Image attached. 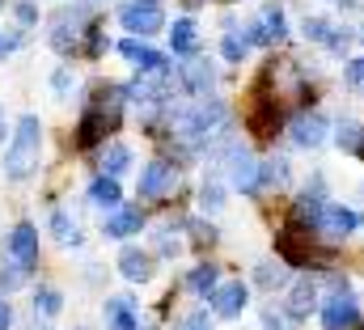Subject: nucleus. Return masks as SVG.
I'll list each match as a JSON object with an SVG mask.
<instances>
[{
  "label": "nucleus",
  "mask_w": 364,
  "mask_h": 330,
  "mask_svg": "<svg viewBox=\"0 0 364 330\" xmlns=\"http://www.w3.org/2000/svg\"><path fill=\"white\" fill-rule=\"evenodd\" d=\"M263 330H292V322L284 318V309L267 305V309H263Z\"/></svg>",
  "instance_id": "f704fd0d"
},
{
  "label": "nucleus",
  "mask_w": 364,
  "mask_h": 330,
  "mask_svg": "<svg viewBox=\"0 0 364 330\" xmlns=\"http://www.w3.org/2000/svg\"><path fill=\"white\" fill-rule=\"evenodd\" d=\"M140 225H144V212L140 208H110V216L102 220V233L114 238V242H123V238H136Z\"/></svg>",
  "instance_id": "f8f14e48"
},
{
  "label": "nucleus",
  "mask_w": 364,
  "mask_h": 330,
  "mask_svg": "<svg viewBox=\"0 0 364 330\" xmlns=\"http://www.w3.org/2000/svg\"><path fill=\"white\" fill-rule=\"evenodd\" d=\"M81 9H85V4H81ZM81 9H77V13L68 9V13L55 17V26H51V47H55V51H73V47H77V34H81Z\"/></svg>",
  "instance_id": "6ab92c4d"
},
{
  "label": "nucleus",
  "mask_w": 364,
  "mask_h": 330,
  "mask_svg": "<svg viewBox=\"0 0 364 330\" xmlns=\"http://www.w3.org/2000/svg\"><path fill=\"white\" fill-rule=\"evenodd\" d=\"M318 309V284L314 280H296L288 288V301H284V318L296 326V322H309V314Z\"/></svg>",
  "instance_id": "1a4fd4ad"
},
{
  "label": "nucleus",
  "mask_w": 364,
  "mask_h": 330,
  "mask_svg": "<svg viewBox=\"0 0 364 330\" xmlns=\"http://www.w3.org/2000/svg\"><path fill=\"white\" fill-rule=\"evenodd\" d=\"M106 43H110V38H106L97 26H90V55H102V51H106Z\"/></svg>",
  "instance_id": "4c0bfd02"
},
{
  "label": "nucleus",
  "mask_w": 364,
  "mask_h": 330,
  "mask_svg": "<svg viewBox=\"0 0 364 330\" xmlns=\"http://www.w3.org/2000/svg\"><path fill=\"white\" fill-rule=\"evenodd\" d=\"M81 4H85V9H93V4H102V0H81Z\"/></svg>",
  "instance_id": "a19ab883"
},
{
  "label": "nucleus",
  "mask_w": 364,
  "mask_h": 330,
  "mask_svg": "<svg viewBox=\"0 0 364 330\" xmlns=\"http://www.w3.org/2000/svg\"><path fill=\"white\" fill-rule=\"evenodd\" d=\"M119 55H123L127 64L144 68V73H170L166 55H157V51H153L149 43H140V38H123V43H119Z\"/></svg>",
  "instance_id": "9b49d317"
},
{
  "label": "nucleus",
  "mask_w": 364,
  "mask_h": 330,
  "mask_svg": "<svg viewBox=\"0 0 364 330\" xmlns=\"http://www.w3.org/2000/svg\"><path fill=\"white\" fill-rule=\"evenodd\" d=\"M106 318H110V326L114 330H140L132 297H110V301H106Z\"/></svg>",
  "instance_id": "aec40b11"
},
{
  "label": "nucleus",
  "mask_w": 364,
  "mask_h": 330,
  "mask_svg": "<svg viewBox=\"0 0 364 330\" xmlns=\"http://www.w3.org/2000/svg\"><path fill=\"white\" fill-rule=\"evenodd\" d=\"M119 271H123L127 284H149V280H153V254L127 246L123 254H119Z\"/></svg>",
  "instance_id": "f3484780"
},
{
  "label": "nucleus",
  "mask_w": 364,
  "mask_h": 330,
  "mask_svg": "<svg viewBox=\"0 0 364 330\" xmlns=\"http://www.w3.org/2000/svg\"><path fill=\"white\" fill-rule=\"evenodd\" d=\"M38 144H43V123L34 115H21L17 119V132H13V144L4 149V178L21 182L38 169Z\"/></svg>",
  "instance_id": "f257e3e1"
},
{
  "label": "nucleus",
  "mask_w": 364,
  "mask_h": 330,
  "mask_svg": "<svg viewBox=\"0 0 364 330\" xmlns=\"http://www.w3.org/2000/svg\"><path fill=\"white\" fill-rule=\"evenodd\" d=\"M225 169H229L233 191H242V195H255V191H259V161H255L250 149L233 144V149L225 153Z\"/></svg>",
  "instance_id": "39448f33"
},
{
  "label": "nucleus",
  "mask_w": 364,
  "mask_h": 330,
  "mask_svg": "<svg viewBox=\"0 0 364 330\" xmlns=\"http://www.w3.org/2000/svg\"><path fill=\"white\" fill-rule=\"evenodd\" d=\"M9 51H17V34H0V55H9Z\"/></svg>",
  "instance_id": "58836bf2"
},
{
  "label": "nucleus",
  "mask_w": 364,
  "mask_h": 330,
  "mask_svg": "<svg viewBox=\"0 0 364 330\" xmlns=\"http://www.w3.org/2000/svg\"><path fill=\"white\" fill-rule=\"evenodd\" d=\"M60 309H64V297H60L55 288H38V292H34V314H38V318H55Z\"/></svg>",
  "instance_id": "7c9ffc66"
},
{
  "label": "nucleus",
  "mask_w": 364,
  "mask_h": 330,
  "mask_svg": "<svg viewBox=\"0 0 364 330\" xmlns=\"http://www.w3.org/2000/svg\"><path fill=\"white\" fill-rule=\"evenodd\" d=\"M9 326H13V314H9V305L0 301V330H9Z\"/></svg>",
  "instance_id": "ea45409f"
},
{
  "label": "nucleus",
  "mask_w": 364,
  "mask_h": 330,
  "mask_svg": "<svg viewBox=\"0 0 364 330\" xmlns=\"http://www.w3.org/2000/svg\"><path fill=\"white\" fill-rule=\"evenodd\" d=\"M360 326V305L352 297V284L348 280H335L331 284V297L322 305V330H356Z\"/></svg>",
  "instance_id": "f03ea898"
},
{
  "label": "nucleus",
  "mask_w": 364,
  "mask_h": 330,
  "mask_svg": "<svg viewBox=\"0 0 364 330\" xmlns=\"http://www.w3.org/2000/svg\"><path fill=\"white\" fill-rule=\"evenodd\" d=\"M26 275H30V267H21V262H4V267H0V288H4V292H17V288L26 284Z\"/></svg>",
  "instance_id": "2f4dec72"
},
{
  "label": "nucleus",
  "mask_w": 364,
  "mask_h": 330,
  "mask_svg": "<svg viewBox=\"0 0 364 330\" xmlns=\"http://www.w3.org/2000/svg\"><path fill=\"white\" fill-rule=\"evenodd\" d=\"M178 81L186 93H195V97H203L212 85H216V68H212V60L208 55H186L178 68Z\"/></svg>",
  "instance_id": "6e6552de"
},
{
  "label": "nucleus",
  "mask_w": 364,
  "mask_h": 330,
  "mask_svg": "<svg viewBox=\"0 0 364 330\" xmlns=\"http://www.w3.org/2000/svg\"><path fill=\"white\" fill-rule=\"evenodd\" d=\"M246 123H250V132H255V136L272 140L275 132H279V102H275V97H255V106H250Z\"/></svg>",
  "instance_id": "4468645a"
},
{
  "label": "nucleus",
  "mask_w": 364,
  "mask_h": 330,
  "mask_svg": "<svg viewBox=\"0 0 364 330\" xmlns=\"http://www.w3.org/2000/svg\"><path fill=\"white\" fill-rule=\"evenodd\" d=\"M51 85H55V93H60V97H68V93L77 89V77H73L68 68H55V77H51Z\"/></svg>",
  "instance_id": "c9c22d12"
},
{
  "label": "nucleus",
  "mask_w": 364,
  "mask_h": 330,
  "mask_svg": "<svg viewBox=\"0 0 364 330\" xmlns=\"http://www.w3.org/2000/svg\"><path fill=\"white\" fill-rule=\"evenodd\" d=\"M90 199H93V203H102V208H119V178H110V174L93 178Z\"/></svg>",
  "instance_id": "cd10ccee"
},
{
  "label": "nucleus",
  "mask_w": 364,
  "mask_h": 330,
  "mask_svg": "<svg viewBox=\"0 0 364 330\" xmlns=\"http://www.w3.org/2000/svg\"><path fill=\"white\" fill-rule=\"evenodd\" d=\"M119 21H123V30L136 38H149V34H157L161 26H166V9H161V0H123L119 4Z\"/></svg>",
  "instance_id": "7ed1b4c3"
},
{
  "label": "nucleus",
  "mask_w": 364,
  "mask_h": 330,
  "mask_svg": "<svg viewBox=\"0 0 364 330\" xmlns=\"http://www.w3.org/2000/svg\"><path fill=\"white\" fill-rule=\"evenodd\" d=\"M9 254H13V262H21V267H34V262H38V229H34L30 220H21V225L9 233Z\"/></svg>",
  "instance_id": "ddd939ff"
},
{
  "label": "nucleus",
  "mask_w": 364,
  "mask_h": 330,
  "mask_svg": "<svg viewBox=\"0 0 364 330\" xmlns=\"http://www.w3.org/2000/svg\"><path fill=\"white\" fill-rule=\"evenodd\" d=\"M255 284H259L263 292H275V288H284V284H288V271H284V262H275V258H263V262L255 267Z\"/></svg>",
  "instance_id": "412c9836"
},
{
  "label": "nucleus",
  "mask_w": 364,
  "mask_h": 330,
  "mask_svg": "<svg viewBox=\"0 0 364 330\" xmlns=\"http://www.w3.org/2000/svg\"><path fill=\"white\" fill-rule=\"evenodd\" d=\"M335 144H339L343 153H360L364 149V127L356 119H339V123H335Z\"/></svg>",
  "instance_id": "4be33fe9"
},
{
  "label": "nucleus",
  "mask_w": 364,
  "mask_h": 330,
  "mask_svg": "<svg viewBox=\"0 0 364 330\" xmlns=\"http://www.w3.org/2000/svg\"><path fill=\"white\" fill-rule=\"evenodd\" d=\"M178 186V169L170 161H149L140 174V199H161Z\"/></svg>",
  "instance_id": "0eeeda50"
},
{
  "label": "nucleus",
  "mask_w": 364,
  "mask_h": 330,
  "mask_svg": "<svg viewBox=\"0 0 364 330\" xmlns=\"http://www.w3.org/2000/svg\"><path fill=\"white\" fill-rule=\"evenodd\" d=\"M288 174H292L288 169V157H267V161L259 165V191L263 186H275V191L288 186Z\"/></svg>",
  "instance_id": "b1692460"
},
{
  "label": "nucleus",
  "mask_w": 364,
  "mask_h": 330,
  "mask_svg": "<svg viewBox=\"0 0 364 330\" xmlns=\"http://www.w3.org/2000/svg\"><path fill=\"white\" fill-rule=\"evenodd\" d=\"M343 85H348V89H364V55H356V60L343 68Z\"/></svg>",
  "instance_id": "72a5a7b5"
},
{
  "label": "nucleus",
  "mask_w": 364,
  "mask_h": 330,
  "mask_svg": "<svg viewBox=\"0 0 364 330\" xmlns=\"http://www.w3.org/2000/svg\"><path fill=\"white\" fill-rule=\"evenodd\" d=\"M322 229H326L331 238H352V233L360 229V212H356V208H343V203H326Z\"/></svg>",
  "instance_id": "dca6fc26"
},
{
  "label": "nucleus",
  "mask_w": 364,
  "mask_h": 330,
  "mask_svg": "<svg viewBox=\"0 0 364 330\" xmlns=\"http://www.w3.org/2000/svg\"><path fill=\"white\" fill-rule=\"evenodd\" d=\"M13 17H17L21 26H34V21H38V9H34L30 0H21V4H13Z\"/></svg>",
  "instance_id": "e433bc0d"
},
{
  "label": "nucleus",
  "mask_w": 364,
  "mask_h": 330,
  "mask_svg": "<svg viewBox=\"0 0 364 330\" xmlns=\"http://www.w3.org/2000/svg\"><path fill=\"white\" fill-rule=\"evenodd\" d=\"M0 136H4V127H0Z\"/></svg>",
  "instance_id": "79ce46f5"
},
{
  "label": "nucleus",
  "mask_w": 364,
  "mask_h": 330,
  "mask_svg": "<svg viewBox=\"0 0 364 330\" xmlns=\"http://www.w3.org/2000/svg\"><path fill=\"white\" fill-rule=\"evenodd\" d=\"M51 233H55L60 246H81V229L68 212H51Z\"/></svg>",
  "instance_id": "393cba45"
},
{
  "label": "nucleus",
  "mask_w": 364,
  "mask_h": 330,
  "mask_svg": "<svg viewBox=\"0 0 364 330\" xmlns=\"http://www.w3.org/2000/svg\"><path fill=\"white\" fill-rule=\"evenodd\" d=\"M246 38H250V47H275V43H284V38H288L284 9H279V4H267V9L246 26Z\"/></svg>",
  "instance_id": "20e7f679"
},
{
  "label": "nucleus",
  "mask_w": 364,
  "mask_h": 330,
  "mask_svg": "<svg viewBox=\"0 0 364 330\" xmlns=\"http://www.w3.org/2000/svg\"><path fill=\"white\" fill-rule=\"evenodd\" d=\"M127 165H132V149H127V144H106V149H102V174L119 178Z\"/></svg>",
  "instance_id": "bb28decb"
},
{
  "label": "nucleus",
  "mask_w": 364,
  "mask_h": 330,
  "mask_svg": "<svg viewBox=\"0 0 364 330\" xmlns=\"http://www.w3.org/2000/svg\"><path fill=\"white\" fill-rule=\"evenodd\" d=\"M246 301H250V288H246L242 280H229V284H220V288L212 292V314H216V318H242Z\"/></svg>",
  "instance_id": "9d476101"
},
{
  "label": "nucleus",
  "mask_w": 364,
  "mask_h": 330,
  "mask_svg": "<svg viewBox=\"0 0 364 330\" xmlns=\"http://www.w3.org/2000/svg\"><path fill=\"white\" fill-rule=\"evenodd\" d=\"M110 127H114V115H106L102 106H93V110H85V119H81V127H77V144H81V149L102 144Z\"/></svg>",
  "instance_id": "2eb2a0df"
},
{
  "label": "nucleus",
  "mask_w": 364,
  "mask_h": 330,
  "mask_svg": "<svg viewBox=\"0 0 364 330\" xmlns=\"http://www.w3.org/2000/svg\"><path fill=\"white\" fill-rule=\"evenodd\" d=\"M170 51L174 55H199V26H195V17H178L174 26H170Z\"/></svg>",
  "instance_id": "a211bd4d"
},
{
  "label": "nucleus",
  "mask_w": 364,
  "mask_h": 330,
  "mask_svg": "<svg viewBox=\"0 0 364 330\" xmlns=\"http://www.w3.org/2000/svg\"><path fill=\"white\" fill-rule=\"evenodd\" d=\"M360 195H364V186H360Z\"/></svg>",
  "instance_id": "37998d69"
},
{
  "label": "nucleus",
  "mask_w": 364,
  "mask_h": 330,
  "mask_svg": "<svg viewBox=\"0 0 364 330\" xmlns=\"http://www.w3.org/2000/svg\"><path fill=\"white\" fill-rule=\"evenodd\" d=\"M335 30H339V21H331V17H322V13H314V17L301 21V34H305L309 43H322V47L335 38Z\"/></svg>",
  "instance_id": "5701e85b"
},
{
  "label": "nucleus",
  "mask_w": 364,
  "mask_h": 330,
  "mask_svg": "<svg viewBox=\"0 0 364 330\" xmlns=\"http://www.w3.org/2000/svg\"><path fill=\"white\" fill-rule=\"evenodd\" d=\"M326 132H331V123H326L318 110L296 115V119H292V127H288V136H292V144H296V149H322V144H326Z\"/></svg>",
  "instance_id": "423d86ee"
},
{
  "label": "nucleus",
  "mask_w": 364,
  "mask_h": 330,
  "mask_svg": "<svg viewBox=\"0 0 364 330\" xmlns=\"http://www.w3.org/2000/svg\"><path fill=\"white\" fill-rule=\"evenodd\" d=\"M186 288L195 292V297H212L220 284H216V267L212 262H199L195 271H191V280H186Z\"/></svg>",
  "instance_id": "a878e982"
},
{
  "label": "nucleus",
  "mask_w": 364,
  "mask_h": 330,
  "mask_svg": "<svg viewBox=\"0 0 364 330\" xmlns=\"http://www.w3.org/2000/svg\"><path fill=\"white\" fill-rule=\"evenodd\" d=\"M220 55H225L229 64H242V60L250 55V38L237 34V30H225V38H220Z\"/></svg>",
  "instance_id": "c85d7f7f"
},
{
  "label": "nucleus",
  "mask_w": 364,
  "mask_h": 330,
  "mask_svg": "<svg viewBox=\"0 0 364 330\" xmlns=\"http://www.w3.org/2000/svg\"><path fill=\"white\" fill-rule=\"evenodd\" d=\"M360 157H364V149H360Z\"/></svg>",
  "instance_id": "c03bdc74"
},
{
  "label": "nucleus",
  "mask_w": 364,
  "mask_h": 330,
  "mask_svg": "<svg viewBox=\"0 0 364 330\" xmlns=\"http://www.w3.org/2000/svg\"><path fill=\"white\" fill-rule=\"evenodd\" d=\"M199 208H203V212H220V208H225V186H220V178H203V186H199Z\"/></svg>",
  "instance_id": "c756f323"
},
{
  "label": "nucleus",
  "mask_w": 364,
  "mask_h": 330,
  "mask_svg": "<svg viewBox=\"0 0 364 330\" xmlns=\"http://www.w3.org/2000/svg\"><path fill=\"white\" fill-rule=\"evenodd\" d=\"M186 229H191V238H195V246H212V242H216V229H212L208 220H191Z\"/></svg>",
  "instance_id": "473e14b6"
}]
</instances>
